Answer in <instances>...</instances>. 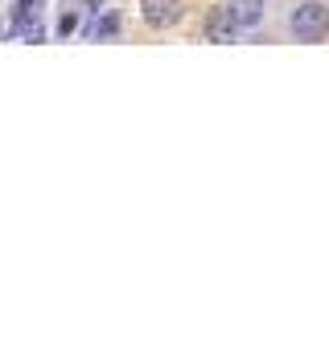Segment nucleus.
Masks as SVG:
<instances>
[{
  "label": "nucleus",
  "mask_w": 329,
  "mask_h": 354,
  "mask_svg": "<svg viewBox=\"0 0 329 354\" xmlns=\"http://www.w3.org/2000/svg\"><path fill=\"white\" fill-rule=\"evenodd\" d=\"M288 29H292L297 41H321L329 33V4H321V0H301L288 12Z\"/></svg>",
  "instance_id": "1"
},
{
  "label": "nucleus",
  "mask_w": 329,
  "mask_h": 354,
  "mask_svg": "<svg viewBox=\"0 0 329 354\" xmlns=\"http://www.w3.org/2000/svg\"><path fill=\"white\" fill-rule=\"evenodd\" d=\"M140 17L149 29H169L181 21V0H140Z\"/></svg>",
  "instance_id": "2"
},
{
  "label": "nucleus",
  "mask_w": 329,
  "mask_h": 354,
  "mask_svg": "<svg viewBox=\"0 0 329 354\" xmlns=\"http://www.w3.org/2000/svg\"><path fill=\"white\" fill-rule=\"evenodd\" d=\"M223 8H227V17L235 21V29L243 33V29H255V25L263 21V12H267V0H227Z\"/></svg>",
  "instance_id": "3"
},
{
  "label": "nucleus",
  "mask_w": 329,
  "mask_h": 354,
  "mask_svg": "<svg viewBox=\"0 0 329 354\" xmlns=\"http://www.w3.org/2000/svg\"><path fill=\"white\" fill-rule=\"evenodd\" d=\"M235 37H239V29H235V21L227 17V8H210V12H206V41L231 46Z\"/></svg>",
  "instance_id": "4"
},
{
  "label": "nucleus",
  "mask_w": 329,
  "mask_h": 354,
  "mask_svg": "<svg viewBox=\"0 0 329 354\" xmlns=\"http://www.w3.org/2000/svg\"><path fill=\"white\" fill-rule=\"evenodd\" d=\"M75 29H79V17H75V12H66V17L58 21V37H70Z\"/></svg>",
  "instance_id": "5"
},
{
  "label": "nucleus",
  "mask_w": 329,
  "mask_h": 354,
  "mask_svg": "<svg viewBox=\"0 0 329 354\" xmlns=\"http://www.w3.org/2000/svg\"><path fill=\"white\" fill-rule=\"evenodd\" d=\"M86 4H103V0H86Z\"/></svg>",
  "instance_id": "6"
}]
</instances>
